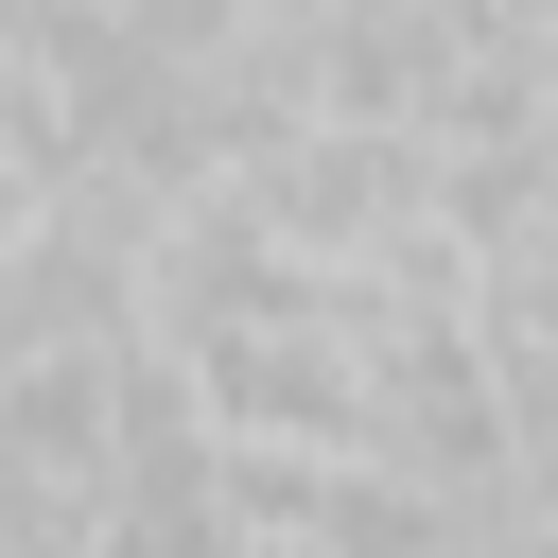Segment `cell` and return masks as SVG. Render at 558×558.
I'll return each mask as SVG.
<instances>
[{
	"label": "cell",
	"mask_w": 558,
	"mask_h": 558,
	"mask_svg": "<svg viewBox=\"0 0 558 558\" xmlns=\"http://www.w3.org/2000/svg\"><path fill=\"white\" fill-rule=\"evenodd\" d=\"M35 209H52V174H35V157H17V140H0V244H17V227H35Z\"/></svg>",
	"instance_id": "1"
},
{
	"label": "cell",
	"mask_w": 558,
	"mask_h": 558,
	"mask_svg": "<svg viewBox=\"0 0 558 558\" xmlns=\"http://www.w3.org/2000/svg\"><path fill=\"white\" fill-rule=\"evenodd\" d=\"M244 558H349V541H244Z\"/></svg>",
	"instance_id": "2"
}]
</instances>
